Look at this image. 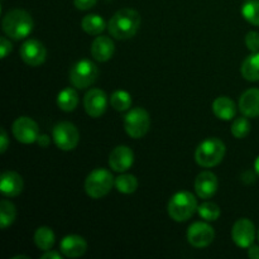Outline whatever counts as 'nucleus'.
<instances>
[{
  "label": "nucleus",
  "instance_id": "nucleus-4",
  "mask_svg": "<svg viewBox=\"0 0 259 259\" xmlns=\"http://www.w3.org/2000/svg\"><path fill=\"white\" fill-rule=\"evenodd\" d=\"M225 156V144L219 138H207L197 146L195 159L197 164L205 168L215 167Z\"/></svg>",
  "mask_w": 259,
  "mask_h": 259
},
{
  "label": "nucleus",
  "instance_id": "nucleus-19",
  "mask_svg": "<svg viewBox=\"0 0 259 259\" xmlns=\"http://www.w3.org/2000/svg\"><path fill=\"white\" fill-rule=\"evenodd\" d=\"M239 110L247 118L259 116V89H249L239 99Z\"/></svg>",
  "mask_w": 259,
  "mask_h": 259
},
{
  "label": "nucleus",
  "instance_id": "nucleus-3",
  "mask_svg": "<svg viewBox=\"0 0 259 259\" xmlns=\"http://www.w3.org/2000/svg\"><path fill=\"white\" fill-rule=\"evenodd\" d=\"M167 210L169 218L175 222H187L197 211V200L191 192L180 191L171 197Z\"/></svg>",
  "mask_w": 259,
  "mask_h": 259
},
{
  "label": "nucleus",
  "instance_id": "nucleus-36",
  "mask_svg": "<svg viewBox=\"0 0 259 259\" xmlns=\"http://www.w3.org/2000/svg\"><path fill=\"white\" fill-rule=\"evenodd\" d=\"M248 257L250 259H259V247L258 245H250L248 248Z\"/></svg>",
  "mask_w": 259,
  "mask_h": 259
},
{
  "label": "nucleus",
  "instance_id": "nucleus-37",
  "mask_svg": "<svg viewBox=\"0 0 259 259\" xmlns=\"http://www.w3.org/2000/svg\"><path fill=\"white\" fill-rule=\"evenodd\" d=\"M37 142L39 143L40 147H47L48 144H50V137L46 136V134H40V136L38 137Z\"/></svg>",
  "mask_w": 259,
  "mask_h": 259
},
{
  "label": "nucleus",
  "instance_id": "nucleus-11",
  "mask_svg": "<svg viewBox=\"0 0 259 259\" xmlns=\"http://www.w3.org/2000/svg\"><path fill=\"white\" fill-rule=\"evenodd\" d=\"M20 57L28 66L37 67L46 61L47 57V50L45 45L37 39H28L22 45L19 50Z\"/></svg>",
  "mask_w": 259,
  "mask_h": 259
},
{
  "label": "nucleus",
  "instance_id": "nucleus-26",
  "mask_svg": "<svg viewBox=\"0 0 259 259\" xmlns=\"http://www.w3.org/2000/svg\"><path fill=\"white\" fill-rule=\"evenodd\" d=\"M115 187L121 194H133L138 189V180L133 175H120L115 179Z\"/></svg>",
  "mask_w": 259,
  "mask_h": 259
},
{
  "label": "nucleus",
  "instance_id": "nucleus-23",
  "mask_svg": "<svg viewBox=\"0 0 259 259\" xmlns=\"http://www.w3.org/2000/svg\"><path fill=\"white\" fill-rule=\"evenodd\" d=\"M81 28L85 30L88 34L99 35L105 30V20L98 14H89L85 15L81 20Z\"/></svg>",
  "mask_w": 259,
  "mask_h": 259
},
{
  "label": "nucleus",
  "instance_id": "nucleus-1",
  "mask_svg": "<svg viewBox=\"0 0 259 259\" xmlns=\"http://www.w3.org/2000/svg\"><path fill=\"white\" fill-rule=\"evenodd\" d=\"M141 27V15L137 10L124 8L118 10L109 20L108 30L115 39H129L134 37Z\"/></svg>",
  "mask_w": 259,
  "mask_h": 259
},
{
  "label": "nucleus",
  "instance_id": "nucleus-20",
  "mask_svg": "<svg viewBox=\"0 0 259 259\" xmlns=\"http://www.w3.org/2000/svg\"><path fill=\"white\" fill-rule=\"evenodd\" d=\"M212 111L220 120H232L237 114V106L228 96H219L212 103Z\"/></svg>",
  "mask_w": 259,
  "mask_h": 259
},
{
  "label": "nucleus",
  "instance_id": "nucleus-10",
  "mask_svg": "<svg viewBox=\"0 0 259 259\" xmlns=\"http://www.w3.org/2000/svg\"><path fill=\"white\" fill-rule=\"evenodd\" d=\"M215 232L207 223L196 222L187 230V240L195 248L209 247L214 242Z\"/></svg>",
  "mask_w": 259,
  "mask_h": 259
},
{
  "label": "nucleus",
  "instance_id": "nucleus-39",
  "mask_svg": "<svg viewBox=\"0 0 259 259\" xmlns=\"http://www.w3.org/2000/svg\"><path fill=\"white\" fill-rule=\"evenodd\" d=\"M19 258H27L28 259L27 255H17V257H13V259H19Z\"/></svg>",
  "mask_w": 259,
  "mask_h": 259
},
{
  "label": "nucleus",
  "instance_id": "nucleus-35",
  "mask_svg": "<svg viewBox=\"0 0 259 259\" xmlns=\"http://www.w3.org/2000/svg\"><path fill=\"white\" fill-rule=\"evenodd\" d=\"M61 253L56 252V250H46L43 255H40V259H61Z\"/></svg>",
  "mask_w": 259,
  "mask_h": 259
},
{
  "label": "nucleus",
  "instance_id": "nucleus-21",
  "mask_svg": "<svg viewBox=\"0 0 259 259\" xmlns=\"http://www.w3.org/2000/svg\"><path fill=\"white\" fill-rule=\"evenodd\" d=\"M240 73L248 81H259V52H252L242 63Z\"/></svg>",
  "mask_w": 259,
  "mask_h": 259
},
{
  "label": "nucleus",
  "instance_id": "nucleus-33",
  "mask_svg": "<svg viewBox=\"0 0 259 259\" xmlns=\"http://www.w3.org/2000/svg\"><path fill=\"white\" fill-rule=\"evenodd\" d=\"M98 0H73V4L78 10H89L94 8Z\"/></svg>",
  "mask_w": 259,
  "mask_h": 259
},
{
  "label": "nucleus",
  "instance_id": "nucleus-15",
  "mask_svg": "<svg viewBox=\"0 0 259 259\" xmlns=\"http://www.w3.org/2000/svg\"><path fill=\"white\" fill-rule=\"evenodd\" d=\"M219 181L217 175L210 171H204L195 180V191L200 199H211L218 191Z\"/></svg>",
  "mask_w": 259,
  "mask_h": 259
},
{
  "label": "nucleus",
  "instance_id": "nucleus-16",
  "mask_svg": "<svg viewBox=\"0 0 259 259\" xmlns=\"http://www.w3.org/2000/svg\"><path fill=\"white\" fill-rule=\"evenodd\" d=\"M88 243L80 235H66L60 243V250L65 257L78 258L85 254Z\"/></svg>",
  "mask_w": 259,
  "mask_h": 259
},
{
  "label": "nucleus",
  "instance_id": "nucleus-25",
  "mask_svg": "<svg viewBox=\"0 0 259 259\" xmlns=\"http://www.w3.org/2000/svg\"><path fill=\"white\" fill-rule=\"evenodd\" d=\"M15 218H17V209H15L14 204L7 199L2 200L0 202V227L2 229L4 230L10 227L14 223Z\"/></svg>",
  "mask_w": 259,
  "mask_h": 259
},
{
  "label": "nucleus",
  "instance_id": "nucleus-12",
  "mask_svg": "<svg viewBox=\"0 0 259 259\" xmlns=\"http://www.w3.org/2000/svg\"><path fill=\"white\" fill-rule=\"evenodd\" d=\"M232 238L239 248H249L255 239L254 224L247 218L237 220L233 225Z\"/></svg>",
  "mask_w": 259,
  "mask_h": 259
},
{
  "label": "nucleus",
  "instance_id": "nucleus-6",
  "mask_svg": "<svg viewBox=\"0 0 259 259\" xmlns=\"http://www.w3.org/2000/svg\"><path fill=\"white\" fill-rule=\"evenodd\" d=\"M99 76L98 66L90 60H80L71 67L70 81L76 89H88Z\"/></svg>",
  "mask_w": 259,
  "mask_h": 259
},
{
  "label": "nucleus",
  "instance_id": "nucleus-5",
  "mask_svg": "<svg viewBox=\"0 0 259 259\" xmlns=\"http://www.w3.org/2000/svg\"><path fill=\"white\" fill-rule=\"evenodd\" d=\"M115 184L110 171L105 168H96L88 175L85 180V191L91 199H101L110 192Z\"/></svg>",
  "mask_w": 259,
  "mask_h": 259
},
{
  "label": "nucleus",
  "instance_id": "nucleus-29",
  "mask_svg": "<svg viewBox=\"0 0 259 259\" xmlns=\"http://www.w3.org/2000/svg\"><path fill=\"white\" fill-rule=\"evenodd\" d=\"M197 212H199L200 218H202L206 222H215L220 218V207L218 206L215 202L205 201L202 202L200 206H197Z\"/></svg>",
  "mask_w": 259,
  "mask_h": 259
},
{
  "label": "nucleus",
  "instance_id": "nucleus-2",
  "mask_svg": "<svg viewBox=\"0 0 259 259\" xmlns=\"http://www.w3.org/2000/svg\"><path fill=\"white\" fill-rule=\"evenodd\" d=\"M3 32L14 40L28 37L33 30V19L28 12L14 9L4 15L2 22Z\"/></svg>",
  "mask_w": 259,
  "mask_h": 259
},
{
  "label": "nucleus",
  "instance_id": "nucleus-13",
  "mask_svg": "<svg viewBox=\"0 0 259 259\" xmlns=\"http://www.w3.org/2000/svg\"><path fill=\"white\" fill-rule=\"evenodd\" d=\"M83 106L91 118H99L108 108V96L100 89H91L83 98Z\"/></svg>",
  "mask_w": 259,
  "mask_h": 259
},
{
  "label": "nucleus",
  "instance_id": "nucleus-22",
  "mask_svg": "<svg viewBox=\"0 0 259 259\" xmlns=\"http://www.w3.org/2000/svg\"><path fill=\"white\" fill-rule=\"evenodd\" d=\"M57 105L61 110L70 113L78 105V94L75 89L66 88L57 95Z\"/></svg>",
  "mask_w": 259,
  "mask_h": 259
},
{
  "label": "nucleus",
  "instance_id": "nucleus-8",
  "mask_svg": "<svg viewBox=\"0 0 259 259\" xmlns=\"http://www.w3.org/2000/svg\"><path fill=\"white\" fill-rule=\"evenodd\" d=\"M52 138L57 148H60L61 151H72L77 147L80 133L75 124L70 121H61L53 128Z\"/></svg>",
  "mask_w": 259,
  "mask_h": 259
},
{
  "label": "nucleus",
  "instance_id": "nucleus-27",
  "mask_svg": "<svg viewBox=\"0 0 259 259\" xmlns=\"http://www.w3.org/2000/svg\"><path fill=\"white\" fill-rule=\"evenodd\" d=\"M110 104L116 111H125L132 106L131 94L124 90H116L111 94Z\"/></svg>",
  "mask_w": 259,
  "mask_h": 259
},
{
  "label": "nucleus",
  "instance_id": "nucleus-31",
  "mask_svg": "<svg viewBox=\"0 0 259 259\" xmlns=\"http://www.w3.org/2000/svg\"><path fill=\"white\" fill-rule=\"evenodd\" d=\"M245 46L250 52H259V33L255 30L248 33L245 35Z\"/></svg>",
  "mask_w": 259,
  "mask_h": 259
},
{
  "label": "nucleus",
  "instance_id": "nucleus-40",
  "mask_svg": "<svg viewBox=\"0 0 259 259\" xmlns=\"http://www.w3.org/2000/svg\"><path fill=\"white\" fill-rule=\"evenodd\" d=\"M258 240H259V230H258Z\"/></svg>",
  "mask_w": 259,
  "mask_h": 259
},
{
  "label": "nucleus",
  "instance_id": "nucleus-30",
  "mask_svg": "<svg viewBox=\"0 0 259 259\" xmlns=\"http://www.w3.org/2000/svg\"><path fill=\"white\" fill-rule=\"evenodd\" d=\"M250 123L247 118H237L232 124V134L237 139H243L249 134Z\"/></svg>",
  "mask_w": 259,
  "mask_h": 259
},
{
  "label": "nucleus",
  "instance_id": "nucleus-34",
  "mask_svg": "<svg viewBox=\"0 0 259 259\" xmlns=\"http://www.w3.org/2000/svg\"><path fill=\"white\" fill-rule=\"evenodd\" d=\"M9 146V139H8V134L4 128L0 129V153H5Z\"/></svg>",
  "mask_w": 259,
  "mask_h": 259
},
{
  "label": "nucleus",
  "instance_id": "nucleus-18",
  "mask_svg": "<svg viewBox=\"0 0 259 259\" xmlns=\"http://www.w3.org/2000/svg\"><path fill=\"white\" fill-rule=\"evenodd\" d=\"M0 191L7 197H15L23 191V179L14 171H5L0 177Z\"/></svg>",
  "mask_w": 259,
  "mask_h": 259
},
{
  "label": "nucleus",
  "instance_id": "nucleus-17",
  "mask_svg": "<svg viewBox=\"0 0 259 259\" xmlns=\"http://www.w3.org/2000/svg\"><path fill=\"white\" fill-rule=\"evenodd\" d=\"M115 51V45H114L113 39L106 35H100L94 39L93 45H91V56L94 60L99 61V62H106L110 60Z\"/></svg>",
  "mask_w": 259,
  "mask_h": 259
},
{
  "label": "nucleus",
  "instance_id": "nucleus-32",
  "mask_svg": "<svg viewBox=\"0 0 259 259\" xmlns=\"http://www.w3.org/2000/svg\"><path fill=\"white\" fill-rule=\"evenodd\" d=\"M13 50V46L10 43L9 39H7L5 37L0 38V53H2V58H5Z\"/></svg>",
  "mask_w": 259,
  "mask_h": 259
},
{
  "label": "nucleus",
  "instance_id": "nucleus-9",
  "mask_svg": "<svg viewBox=\"0 0 259 259\" xmlns=\"http://www.w3.org/2000/svg\"><path fill=\"white\" fill-rule=\"evenodd\" d=\"M13 136L23 144H30L37 142L39 137L38 124L29 116H20L13 123Z\"/></svg>",
  "mask_w": 259,
  "mask_h": 259
},
{
  "label": "nucleus",
  "instance_id": "nucleus-28",
  "mask_svg": "<svg viewBox=\"0 0 259 259\" xmlns=\"http://www.w3.org/2000/svg\"><path fill=\"white\" fill-rule=\"evenodd\" d=\"M242 15L248 23L259 27V0H248L242 7Z\"/></svg>",
  "mask_w": 259,
  "mask_h": 259
},
{
  "label": "nucleus",
  "instance_id": "nucleus-7",
  "mask_svg": "<svg viewBox=\"0 0 259 259\" xmlns=\"http://www.w3.org/2000/svg\"><path fill=\"white\" fill-rule=\"evenodd\" d=\"M151 126V118L146 109L134 108L124 118V129L126 134L134 139L146 136Z\"/></svg>",
  "mask_w": 259,
  "mask_h": 259
},
{
  "label": "nucleus",
  "instance_id": "nucleus-38",
  "mask_svg": "<svg viewBox=\"0 0 259 259\" xmlns=\"http://www.w3.org/2000/svg\"><path fill=\"white\" fill-rule=\"evenodd\" d=\"M254 169H255V172L259 175V156L257 157V159H255V162H254Z\"/></svg>",
  "mask_w": 259,
  "mask_h": 259
},
{
  "label": "nucleus",
  "instance_id": "nucleus-24",
  "mask_svg": "<svg viewBox=\"0 0 259 259\" xmlns=\"http://www.w3.org/2000/svg\"><path fill=\"white\" fill-rule=\"evenodd\" d=\"M55 233L51 228L48 227H40L35 230L34 233V243L37 248L40 250H50L52 249L53 244H55Z\"/></svg>",
  "mask_w": 259,
  "mask_h": 259
},
{
  "label": "nucleus",
  "instance_id": "nucleus-14",
  "mask_svg": "<svg viewBox=\"0 0 259 259\" xmlns=\"http://www.w3.org/2000/svg\"><path fill=\"white\" fill-rule=\"evenodd\" d=\"M134 153L128 146H118L109 156V167L115 172H125L133 166Z\"/></svg>",
  "mask_w": 259,
  "mask_h": 259
}]
</instances>
